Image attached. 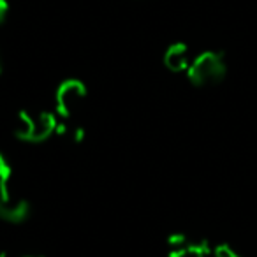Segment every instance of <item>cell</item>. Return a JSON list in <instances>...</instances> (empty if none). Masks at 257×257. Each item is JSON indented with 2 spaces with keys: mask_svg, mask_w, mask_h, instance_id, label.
I'll use <instances>...</instances> for the list:
<instances>
[{
  "mask_svg": "<svg viewBox=\"0 0 257 257\" xmlns=\"http://www.w3.org/2000/svg\"><path fill=\"white\" fill-rule=\"evenodd\" d=\"M225 72H227V64H225L224 53L213 50L197 55L190 62V67L187 69L189 81L194 86L217 85L225 78Z\"/></svg>",
  "mask_w": 257,
  "mask_h": 257,
  "instance_id": "cell-1",
  "label": "cell"
},
{
  "mask_svg": "<svg viewBox=\"0 0 257 257\" xmlns=\"http://www.w3.org/2000/svg\"><path fill=\"white\" fill-rule=\"evenodd\" d=\"M86 99V86L76 78H69L58 85L55 92V109L62 118H71Z\"/></svg>",
  "mask_w": 257,
  "mask_h": 257,
  "instance_id": "cell-2",
  "label": "cell"
},
{
  "mask_svg": "<svg viewBox=\"0 0 257 257\" xmlns=\"http://www.w3.org/2000/svg\"><path fill=\"white\" fill-rule=\"evenodd\" d=\"M30 217V203L25 199L0 201V218L9 224H22Z\"/></svg>",
  "mask_w": 257,
  "mask_h": 257,
  "instance_id": "cell-3",
  "label": "cell"
},
{
  "mask_svg": "<svg viewBox=\"0 0 257 257\" xmlns=\"http://www.w3.org/2000/svg\"><path fill=\"white\" fill-rule=\"evenodd\" d=\"M190 51L187 44L175 43L166 50L164 53V65L171 72H183L190 67Z\"/></svg>",
  "mask_w": 257,
  "mask_h": 257,
  "instance_id": "cell-4",
  "label": "cell"
},
{
  "mask_svg": "<svg viewBox=\"0 0 257 257\" xmlns=\"http://www.w3.org/2000/svg\"><path fill=\"white\" fill-rule=\"evenodd\" d=\"M58 120L53 113L50 111H43L34 118V136L32 143H43V141L50 140L57 131Z\"/></svg>",
  "mask_w": 257,
  "mask_h": 257,
  "instance_id": "cell-5",
  "label": "cell"
},
{
  "mask_svg": "<svg viewBox=\"0 0 257 257\" xmlns=\"http://www.w3.org/2000/svg\"><path fill=\"white\" fill-rule=\"evenodd\" d=\"M211 252L210 245L206 239H197V241H190L189 245L182 246V248L169 250V257H206Z\"/></svg>",
  "mask_w": 257,
  "mask_h": 257,
  "instance_id": "cell-6",
  "label": "cell"
},
{
  "mask_svg": "<svg viewBox=\"0 0 257 257\" xmlns=\"http://www.w3.org/2000/svg\"><path fill=\"white\" fill-rule=\"evenodd\" d=\"M15 136L20 141H29L32 143V136H34V116H30L27 111H22L16 118L15 123Z\"/></svg>",
  "mask_w": 257,
  "mask_h": 257,
  "instance_id": "cell-7",
  "label": "cell"
},
{
  "mask_svg": "<svg viewBox=\"0 0 257 257\" xmlns=\"http://www.w3.org/2000/svg\"><path fill=\"white\" fill-rule=\"evenodd\" d=\"M11 178H13L11 166H9L8 159L0 154V201L11 199V190H9Z\"/></svg>",
  "mask_w": 257,
  "mask_h": 257,
  "instance_id": "cell-8",
  "label": "cell"
},
{
  "mask_svg": "<svg viewBox=\"0 0 257 257\" xmlns=\"http://www.w3.org/2000/svg\"><path fill=\"white\" fill-rule=\"evenodd\" d=\"M192 239L189 238L187 234L183 232H173V234L168 236V245H169V250H176V248H182V246L189 245Z\"/></svg>",
  "mask_w": 257,
  "mask_h": 257,
  "instance_id": "cell-9",
  "label": "cell"
},
{
  "mask_svg": "<svg viewBox=\"0 0 257 257\" xmlns=\"http://www.w3.org/2000/svg\"><path fill=\"white\" fill-rule=\"evenodd\" d=\"M211 253H213V257H243L241 253L236 252L231 245H225V243L217 245L213 250H211Z\"/></svg>",
  "mask_w": 257,
  "mask_h": 257,
  "instance_id": "cell-10",
  "label": "cell"
},
{
  "mask_svg": "<svg viewBox=\"0 0 257 257\" xmlns=\"http://www.w3.org/2000/svg\"><path fill=\"white\" fill-rule=\"evenodd\" d=\"M83 140H85V128L83 127L72 128V141L74 143H83Z\"/></svg>",
  "mask_w": 257,
  "mask_h": 257,
  "instance_id": "cell-11",
  "label": "cell"
},
{
  "mask_svg": "<svg viewBox=\"0 0 257 257\" xmlns=\"http://www.w3.org/2000/svg\"><path fill=\"white\" fill-rule=\"evenodd\" d=\"M8 13H9L8 0H0V25L6 22V18H8Z\"/></svg>",
  "mask_w": 257,
  "mask_h": 257,
  "instance_id": "cell-12",
  "label": "cell"
},
{
  "mask_svg": "<svg viewBox=\"0 0 257 257\" xmlns=\"http://www.w3.org/2000/svg\"><path fill=\"white\" fill-rule=\"evenodd\" d=\"M0 72H2V55H0Z\"/></svg>",
  "mask_w": 257,
  "mask_h": 257,
  "instance_id": "cell-13",
  "label": "cell"
},
{
  "mask_svg": "<svg viewBox=\"0 0 257 257\" xmlns=\"http://www.w3.org/2000/svg\"><path fill=\"white\" fill-rule=\"evenodd\" d=\"M23 257H44V255H23Z\"/></svg>",
  "mask_w": 257,
  "mask_h": 257,
  "instance_id": "cell-14",
  "label": "cell"
},
{
  "mask_svg": "<svg viewBox=\"0 0 257 257\" xmlns=\"http://www.w3.org/2000/svg\"><path fill=\"white\" fill-rule=\"evenodd\" d=\"M0 257H6V253H0Z\"/></svg>",
  "mask_w": 257,
  "mask_h": 257,
  "instance_id": "cell-15",
  "label": "cell"
}]
</instances>
